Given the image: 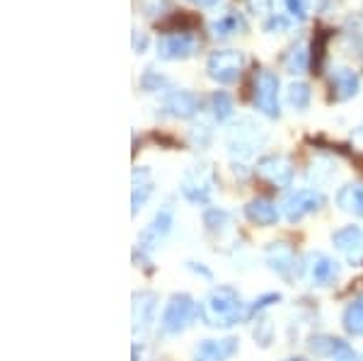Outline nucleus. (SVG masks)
<instances>
[{
	"mask_svg": "<svg viewBox=\"0 0 363 361\" xmlns=\"http://www.w3.org/2000/svg\"><path fill=\"white\" fill-rule=\"evenodd\" d=\"M267 143V131L264 126H259L255 119L245 116V119H238L235 124L228 129L225 133V145L230 158L235 160V165L240 162L242 167L245 160H252L257 155V150Z\"/></svg>",
	"mask_w": 363,
	"mask_h": 361,
	"instance_id": "nucleus-2",
	"label": "nucleus"
},
{
	"mask_svg": "<svg viewBox=\"0 0 363 361\" xmlns=\"http://www.w3.org/2000/svg\"><path fill=\"white\" fill-rule=\"evenodd\" d=\"M203 226H206L208 233L220 235V233L230 226V213L223 211V209H218V206H211V209L203 211Z\"/></svg>",
	"mask_w": 363,
	"mask_h": 361,
	"instance_id": "nucleus-26",
	"label": "nucleus"
},
{
	"mask_svg": "<svg viewBox=\"0 0 363 361\" xmlns=\"http://www.w3.org/2000/svg\"><path fill=\"white\" fill-rule=\"evenodd\" d=\"M335 199L342 211L363 218V184H356V182L344 184V187H339Z\"/></svg>",
	"mask_w": 363,
	"mask_h": 361,
	"instance_id": "nucleus-21",
	"label": "nucleus"
},
{
	"mask_svg": "<svg viewBox=\"0 0 363 361\" xmlns=\"http://www.w3.org/2000/svg\"><path fill=\"white\" fill-rule=\"evenodd\" d=\"M211 138H213V133H211V129L206 124H196V126H191V131H189V141L194 148H206V145L211 143Z\"/></svg>",
	"mask_w": 363,
	"mask_h": 361,
	"instance_id": "nucleus-32",
	"label": "nucleus"
},
{
	"mask_svg": "<svg viewBox=\"0 0 363 361\" xmlns=\"http://www.w3.org/2000/svg\"><path fill=\"white\" fill-rule=\"evenodd\" d=\"M199 109H201V100L191 90H172L165 95L160 104L162 116H172V119H191Z\"/></svg>",
	"mask_w": 363,
	"mask_h": 361,
	"instance_id": "nucleus-13",
	"label": "nucleus"
},
{
	"mask_svg": "<svg viewBox=\"0 0 363 361\" xmlns=\"http://www.w3.org/2000/svg\"><path fill=\"white\" fill-rule=\"evenodd\" d=\"M325 44H327V34H315L313 51H310V56H313V66H315V68H320V63H322V56H325Z\"/></svg>",
	"mask_w": 363,
	"mask_h": 361,
	"instance_id": "nucleus-34",
	"label": "nucleus"
},
{
	"mask_svg": "<svg viewBox=\"0 0 363 361\" xmlns=\"http://www.w3.org/2000/svg\"><path fill=\"white\" fill-rule=\"evenodd\" d=\"M279 75L274 71H262L255 73L252 80V104L259 114L269 116V119H279L281 116V100H279Z\"/></svg>",
	"mask_w": 363,
	"mask_h": 361,
	"instance_id": "nucleus-5",
	"label": "nucleus"
},
{
	"mask_svg": "<svg viewBox=\"0 0 363 361\" xmlns=\"http://www.w3.org/2000/svg\"><path fill=\"white\" fill-rule=\"evenodd\" d=\"M155 49L162 61H184L196 51V37L194 32H167L157 37Z\"/></svg>",
	"mask_w": 363,
	"mask_h": 361,
	"instance_id": "nucleus-12",
	"label": "nucleus"
},
{
	"mask_svg": "<svg viewBox=\"0 0 363 361\" xmlns=\"http://www.w3.org/2000/svg\"><path fill=\"white\" fill-rule=\"evenodd\" d=\"M284 361H306V359H298V357H291V359H284Z\"/></svg>",
	"mask_w": 363,
	"mask_h": 361,
	"instance_id": "nucleus-40",
	"label": "nucleus"
},
{
	"mask_svg": "<svg viewBox=\"0 0 363 361\" xmlns=\"http://www.w3.org/2000/svg\"><path fill=\"white\" fill-rule=\"evenodd\" d=\"M199 318L203 325L216 330H228L252 318L250 304H245L235 287H216L211 289L203 301L199 304Z\"/></svg>",
	"mask_w": 363,
	"mask_h": 361,
	"instance_id": "nucleus-1",
	"label": "nucleus"
},
{
	"mask_svg": "<svg viewBox=\"0 0 363 361\" xmlns=\"http://www.w3.org/2000/svg\"><path fill=\"white\" fill-rule=\"evenodd\" d=\"M245 218L250 223L259 226V228H272V226L279 223L281 209L272 199H267V196H257V199L245 204Z\"/></svg>",
	"mask_w": 363,
	"mask_h": 361,
	"instance_id": "nucleus-18",
	"label": "nucleus"
},
{
	"mask_svg": "<svg viewBox=\"0 0 363 361\" xmlns=\"http://www.w3.org/2000/svg\"><path fill=\"white\" fill-rule=\"evenodd\" d=\"M281 301V294H264V296H259V299L255 301V304H250V311H252V316H257V313H262L264 308H269L272 304H279Z\"/></svg>",
	"mask_w": 363,
	"mask_h": 361,
	"instance_id": "nucleus-35",
	"label": "nucleus"
},
{
	"mask_svg": "<svg viewBox=\"0 0 363 361\" xmlns=\"http://www.w3.org/2000/svg\"><path fill=\"white\" fill-rule=\"evenodd\" d=\"M255 172L262 182H267L269 187L274 189H286L291 187L294 182V174H296V167H294V160L284 153H269V155H262L255 165Z\"/></svg>",
	"mask_w": 363,
	"mask_h": 361,
	"instance_id": "nucleus-6",
	"label": "nucleus"
},
{
	"mask_svg": "<svg viewBox=\"0 0 363 361\" xmlns=\"http://www.w3.org/2000/svg\"><path fill=\"white\" fill-rule=\"evenodd\" d=\"M281 5H284V15L294 22H303L308 17V0H281Z\"/></svg>",
	"mask_w": 363,
	"mask_h": 361,
	"instance_id": "nucleus-29",
	"label": "nucleus"
},
{
	"mask_svg": "<svg viewBox=\"0 0 363 361\" xmlns=\"http://www.w3.org/2000/svg\"><path fill=\"white\" fill-rule=\"evenodd\" d=\"M196 25H199L196 17L182 13V15H169V20L162 22L160 29H165V34L167 32H191V29H194Z\"/></svg>",
	"mask_w": 363,
	"mask_h": 361,
	"instance_id": "nucleus-27",
	"label": "nucleus"
},
{
	"mask_svg": "<svg viewBox=\"0 0 363 361\" xmlns=\"http://www.w3.org/2000/svg\"><path fill=\"white\" fill-rule=\"evenodd\" d=\"M342 325L351 337H363V294L356 296V299L344 308Z\"/></svg>",
	"mask_w": 363,
	"mask_h": 361,
	"instance_id": "nucleus-22",
	"label": "nucleus"
},
{
	"mask_svg": "<svg viewBox=\"0 0 363 361\" xmlns=\"http://www.w3.org/2000/svg\"><path fill=\"white\" fill-rule=\"evenodd\" d=\"M145 49H148V37L140 34L138 29H133V51H136V54H143Z\"/></svg>",
	"mask_w": 363,
	"mask_h": 361,
	"instance_id": "nucleus-37",
	"label": "nucleus"
},
{
	"mask_svg": "<svg viewBox=\"0 0 363 361\" xmlns=\"http://www.w3.org/2000/svg\"><path fill=\"white\" fill-rule=\"evenodd\" d=\"M264 262L272 272H277L281 279L286 282H294L298 274V257L296 250L291 243L279 240V243H269L264 248Z\"/></svg>",
	"mask_w": 363,
	"mask_h": 361,
	"instance_id": "nucleus-11",
	"label": "nucleus"
},
{
	"mask_svg": "<svg viewBox=\"0 0 363 361\" xmlns=\"http://www.w3.org/2000/svg\"><path fill=\"white\" fill-rule=\"evenodd\" d=\"M245 54L238 49H218L206 58V73L220 85H230L242 75Z\"/></svg>",
	"mask_w": 363,
	"mask_h": 361,
	"instance_id": "nucleus-7",
	"label": "nucleus"
},
{
	"mask_svg": "<svg viewBox=\"0 0 363 361\" xmlns=\"http://www.w3.org/2000/svg\"><path fill=\"white\" fill-rule=\"evenodd\" d=\"M245 32H247V22H245V17L235 13V10L216 17V20L211 22V37L213 39H230V37H235V34H245Z\"/></svg>",
	"mask_w": 363,
	"mask_h": 361,
	"instance_id": "nucleus-20",
	"label": "nucleus"
},
{
	"mask_svg": "<svg viewBox=\"0 0 363 361\" xmlns=\"http://www.w3.org/2000/svg\"><path fill=\"white\" fill-rule=\"evenodd\" d=\"M208 109H211V114H213L216 121H228L233 116V112H235V107H233V97L223 90H216L213 95L208 97Z\"/></svg>",
	"mask_w": 363,
	"mask_h": 361,
	"instance_id": "nucleus-25",
	"label": "nucleus"
},
{
	"mask_svg": "<svg viewBox=\"0 0 363 361\" xmlns=\"http://www.w3.org/2000/svg\"><path fill=\"white\" fill-rule=\"evenodd\" d=\"M361 78L359 73H354L347 66H337L330 73V100L335 102H347L351 97L359 95Z\"/></svg>",
	"mask_w": 363,
	"mask_h": 361,
	"instance_id": "nucleus-17",
	"label": "nucleus"
},
{
	"mask_svg": "<svg viewBox=\"0 0 363 361\" xmlns=\"http://www.w3.org/2000/svg\"><path fill=\"white\" fill-rule=\"evenodd\" d=\"M196 313H199V306L189 294H184V291H182V294H172L160 318V335L162 337L182 335L191 325Z\"/></svg>",
	"mask_w": 363,
	"mask_h": 361,
	"instance_id": "nucleus-3",
	"label": "nucleus"
},
{
	"mask_svg": "<svg viewBox=\"0 0 363 361\" xmlns=\"http://www.w3.org/2000/svg\"><path fill=\"white\" fill-rule=\"evenodd\" d=\"M240 352L238 337H223V340H203L194 349L191 361H230Z\"/></svg>",
	"mask_w": 363,
	"mask_h": 361,
	"instance_id": "nucleus-15",
	"label": "nucleus"
},
{
	"mask_svg": "<svg viewBox=\"0 0 363 361\" xmlns=\"http://www.w3.org/2000/svg\"><path fill=\"white\" fill-rule=\"evenodd\" d=\"M252 15H269L274 10V0H245Z\"/></svg>",
	"mask_w": 363,
	"mask_h": 361,
	"instance_id": "nucleus-36",
	"label": "nucleus"
},
{
	"mask_svg": "<svg viewBox=\"0 0 363 361\" xmlns=\"http://www.w3.org/2000/svg\"><path fill=\"white\" fill-rule=\"evenodd\" d=\"M327 361H359V354L354 352V347L349 345V342H339L337 349H335V354H332Z\"/></svg>",
	"mask_w": 363,
	"mask_h": 361,
	"instance_id": "nucleus-33",
	"label": "nucleus"
},
{
	"mask_svg": "<svg viewBox=\"0 0 363 361\" xmlns=\"http://www.w3.org/2000/svg\"><path fill=\"white\" fill-rule=\"evenodd\" d=\"M155 313H157V294H153V291H136L131 306L133 333L138 335L150 330V325L155 323Z\"/></svg>",
	"mask_w": 363,
	"mask_h": 361,
	"instance_id": "nucleus-16",
	"label": "nucleus"
},
{
	"mask_svg": "<svg viewBox=\"0 0 363 361\" xmlns=\"http://www.w3.org/2000/svg\"><path fill=\"white\" fill-rule=\"evenodd\" d=\"M272 337H274V325L269 318H259L255 325V340L259 342L262 347H269L272 345Z\"/></svg>",
	"mask_w": 363,
	"mask_h": 361,
	"instance_id": "nucleus-31",
	"label": "nucleus"
},
{
	"mask_svg": "<svg viewBox=\"0 0 363 361\" xmlns=\"http://www.w3.org/2000/svg\"><path fill=\"white\" fill-rule=\"evenodd\" d=\"M310 100H313V90H310V85L303 83V80H294V83L289 85V90H286V102L294 109H298V112H306L310 107Z\"/></svg>",
	"mask_w": 363,
	"mask_h": 361,
	"instance_id": "nucleus-24",
	"label": "nucleus"
},
{
	"mask_svg": "<svg viewBox=\"0 0 363 361\" xmlns=\"http://www.w3.org/2000/svg\"><path fill=\"white\" fill-rule=\"evenodd\" d=\"M153 189H155L153 172H150L148 167H133V172H131V213L133 216L148 204Z\"/></svg>",
	"mask_w": 363,
	"mask_h": 361,
	"instance_id": "nucleus-19",
	"label": "nucleus"
},
{
	"mask_svg": "<svg viewBox=\"0 0 363 361\" xmlns=\"http://www.w3.org/2000/svg\"><path fill=\"white\" fill-rule=\"evenodd\" d=\"M284 66H286V71L294 73V75L306 73L308 68L313 66V56H310L308 46L303 44V42H298V44L291 46V51L284 58Z\"/></svg>",
	"mask_w": 363,
	"mask_h": 361,
	"instance_id": "nucleus-23",
	"label": "nucleus"
},
{
	"mask_svg": "<svg viewBox=\"0 0 363 361\" xmlns=\"http://www.w3.org/2000/svg\"><path fill=\"white\" fill-rule=\"evenodd\" d=\"M189 3L199 5V8H211V5H216L218 0H189Z\"/></svg>",
	"mask_w": 363,
	"mask_h": 361,
	"instance_id": "nucleus-38",
	"label": "nucleus"
},
{
	"mask_svg": "<svg viewBox=\"0 0 363 361\" xmlns=\"http://www.w3.org/2000/svg\"><path fill=\"white\" fill-rule=\"evenodd\" d=\"M296 22L291 20V17H286L284 13H274V15H269L267 20H264V29L269 34H274V32H286V29H291Z\"/></svg>",
	"mask_w": 363,
	"mask_h": 361,
	"instance_id": "nucleus-30",
	"label": "nucleus"
},
{
	"mask_svg": "<svg viewBox=\"0 0 363 361\" xmlns=\"http://www.w3.org/2000/svg\"><path fill=\"white\" fill-rule=\"evenodd\" d=\"M301 272L313 287H332L339 279V265L325 252H308L301 262Z\"/></svg>",
	"mask_w": 363,
	"mask_h": 361,
	"instance_id": "nucleus-10",
	"label": "nucleus"
},
{
	"mask_svg": "<svg viewBox=\"0 0 363 361\" xmlns=\"http://www.w3.org/2000/svg\"><path fill=\"white\" fill-rule=\"evenodd\" d=\"M140 87L145 92H162L167 87V78L162 73H157L155 68H145L140 75Z\"/></svg>",
	"mask_w": 363,
	"mask_h": 361,
	"instance_id": "nucleus-28",
	"label": "nucleus"
},
{
	"mask_svg": "<svg viewBox=\"0 0 363 361\" xmlns=\"http://www.w3.org/2000/svg\"><path fill=\"white\" fill-rule=\"evenodd\" d=\"M351 138H354V141L359 143V145H363V124L354 131V136H351Z\"/></svg>",
	"mask_w": 363,
	"mask_h": 361,
	"instance_id": "nucleus-39",
	"label": "nucleus"
},
{
	"mask_svg": "<svg viewBox=\"0 0 363 361\" xmlns=\"http://www.w3.org/2000/svg\"><path fill=\"white\" fill-rule=\"evenodd\" d=\"M332 243L351 265H363V228L361 226H344L332 233Z\"/></svg>",
	"mask_w": 363,
	"mask_h": 361,
	"instance_id": "nucleus-14",
	"label": "nucleus"
},
{
	"mask_svg": "<svg viewBox=\"0 0 363 361\" xmlns=\"http://www.w3.org/2000/svg\"><path fill=\"white\" fill-rule=\"evenodd\" d=\"M179 191L189 204H199V206H206L216 191V170L208 162H196L189 170L182 174Z\"/></svg>",
	"mask_w": 363,
	"mask_h": 361,
	"instance_id": "nucleus-4",
	"label": "nucleus"
},
{
	"mask_svg": "<svg viewBox=\"0 0 363 361\" xmlns=\"http://www.w3.org/2000/svg\"><path fill=\"white\" fill-rule=\"evenodd\" d=\"M172 226H174V206H172V201H165L155 211L153 221L140 231V235H138L140 252H153L155 248H160V243L169 235Z\"/></svg>",
	"mask_w": 363,
	"mask_h": 361,
	"instance_id": "nucleus-9",
	"label": "nucleus"
},
{
	"mask_svg": "<svg viewBox=\"0 0 363 361\" xmlns=\"http://www.w3.org/2000/svg\"><path fill=\"white\" fill-rule=\"evenodd\" d=\"M325 206V194L320 189H296L281 201V213L289 223H298L310 213H318Z\"/></svg>",
	"mask_w": 363,
	"mask_h": 361,
	"instance_id": "nucleus-8",
	"label": "nucleus"
}]
</instances>
